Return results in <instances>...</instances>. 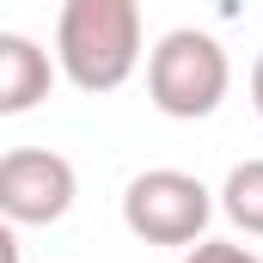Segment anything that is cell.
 <instances>
[{
	"instance_id": "cell-6",
	"label": "cell",
	"mask_w": 263,
	"mask_h": 263,
	"mask_svg": "<svg viewBox=\"0 0 263 263\" xmlns=\"http://www.w3.org/2000/svg\"><path fill=\"white\" fill-rule=\"evenodd\" d=\"M220 214H227L239 233L263 239V159H239V165L227 172V184H220Z\"/></svg>"
},
{
	"instance_id": "cell-3",
	"label": "cell",
	"mask_w": 263,
	"mask_h": 263,
	"mask_svg": "<svg viewBox=\"0 0 263 263\" xmlns=\"http://www.w3.org/2000/svg\"><path fill=\"white\" fill-rule=\"evenodd\" d=\"M214 190L202 184L196 172H178V165H153L129 178L123 190V227H129L141 245H184L196 251L208 220H214Z\"/></svg>"
},
{
	"instance_id": "cell-4",
	"label": "cell",
	"mask_w": 263,
	"mask_h": 263,
	"mask_svg": "<svg viewBox=\"0 0 263 263\" xmlns=\"http://www.w3.org/2000/svg\"><path fill=\"white\" fill-rule=\"evenodd\" d=\"M80 196V172L55 147H12L0 159V214L12 227H55Z\"/></svg>"
},
{
	"instance_id": "cell-7",
	"label": "cell",
	"mask_w": 263,
	"mask_h": 263,
	"mask_svg": "<svg viewBox=\"0 0 263 263\" xmlns=\"http://www.w3.org/2000/svg\"><path fill=\"white\" fill-rule=\"evenodd\" d=\"M184 263H263V257L239 239H202L196 251H184Z\"/></svg>"
},
{
	"instance_id": "cell-1",
	"label": "cell",
	"mask_w": 263,
	"mask_h": 263,
	"mask_svg": "<svg viewBox=\"0 0 263 263\" xmlns=\"http://www.w3.org/2000/svg\"><path fill=\"white\" fill-rule=\"evenodd\" d=\"M55 67L80 92H117L141 67V6L135 0H67L55 18Z\"/></svg>"
},
{
	"instance_id": "cell-5",
	"label": "cell",
	"mask_w": 263,
	"mask_h": 263,
	"mask_svg": "<svg viewBox=\"0 0 263 263\" xmlns=\"http://www.w3.org/2000/svg\"><path fill=\"white\" fill-rule=\"evenodd\" d=\"M55 86V62L37 37L25 31H0V117H25L49 98Z\"/></svg>"
},
{
	"instance_id": "cell-8",
	"label": "cell",
	"mask_w": 263,
	"mask_h": 263,
	"mask_svg": "<svg viewBox=\"0 0 263 263\" xmlns=\"http://www.w3.org/2000/svg\"><path fill=\"white\" fill-rule=\"evenodd\" d=\"M251 104H257V117H263V49H257V62H251Z\"/></svg>"
},
{
	"instance_id": "cell-2",
	"label": "cell",
	"mask_w": 263,
	"mask_h": 263,
	"mask_svg": "<svg viewBox=\"0 0 263 263\" xmlns=\"http://www.w3.org/2000/svg\"><path fill=\"white\" fill-rule=\"evenodd\" d=\"M227 86H233V62H227V49H220L214 31L178 25V31H165L147 49V98L172 123L214 117L220 98H227Z\"/></svg>"
}]
</instances>
